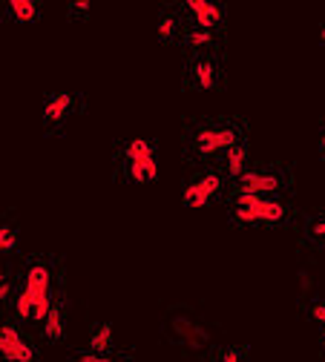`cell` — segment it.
Masks as SVG:
<instances>
[{"label": "cell", "instance_id": "obj_1", "mask_svg": "<svg viewBox=\"0 0 325 362\" xmlns=\"http://www.w3.org/2000/svg\"><path fill=\"white\" fill-rule=\"evenodd\" d=\"M52 267L46 262H29L23 274V288L15 296V316L29 322H43L46 313L55 305V285H52Z\"/></svg>", "mask_w": 325, "mask_h": 362}, {"label": "cell", "instance_id": "obj_2", "mask_svg": "<svg viewBox=\"0 0 325 362\" xmlns=\"http://www.w3.org/2000/svg\"><path fill=\"white\" fill-rule=\"evenodd\" d=\"M234 218L242 224H283L291 216V207L276 196H251V193H234Z\"/></svg>", "mask_w": 325, "mask_h": 362}, {"label": "cell", "instance_id": "obj_3", "mask_svg": "<svg viewBox=\"0 0 325 362\" xmlns=\"http://www.w3.org/2000/svg\"><path fill=\"white\" fill-rule=\"evenodd\" d=\"M170 334L173 339L181 345V351L188 356H202L210 348V334L202 325V320L188 310V308H178L170 313Z\"/></svg>", "mask_w": 325, "mask_h": 362}, {"label": "cell", "instance_id": "obj_4", "mask_svg": "<svg viewBox=\"0 0 325 362\" xmlns=\"http://www.w3.org/2000/svg\"><path fill=\"white\" fill-rule=\"evenodd\" d=\"M239 141H242L239 129L234 124H199L190 132V147L199 158H213L219 153H227Z\"/></svg>", "mask_w": 325, "mask_h": 362}, {"label": "cell", "instance_id": "obj_5", "mask_svg": "<svg viewBox=\"0 0 325 362\" xmlns=\"http://www.w3.org/2000/svg\"><path fill=\"white\" fill-rule=\"evenodd\" d=\"M124 156V167H127V175L138 185L144 181H153L159 178V164H156V153H153V144L147 139H130L121 150Z\"/></svg>", "mask_w": 325, "mask_h": 362}, {"label": "cell", "instance_id": "obj_6", "mask_svg": "<svg viewBox=\"0 0 325 362\" xmlns=\"http://www.w3.org/2000/svg\"><path fill=\"white\" fill-rule=\"evenodd\" d=\"M285 187V175L280 170H265V167H248L239 178L234 193H251V196H276Z\"/></svg>", "mask_w": 325, "mask_h": 362}, {"label": "cell", "instance_id": "obj_7", "mask_svg": "<svg viewBox=\"0 0 325 362\" xmlns=\"http://www.w3.org/2000/svg\"><path fill=\"white\" fill-rule=\"evenodd\" d=\"M0 359L6 362H35V345L15 322H0Z\"/></svg>", "mask_w": 325, "mask_h": 362}, {"label": "cell", "instance_id": "obj_8", "mask_svg": "<svg viewBox=\"0 0 325 362\" xmlns=\"http://www.w3.org/2000/svg\"><path fill=\"white\" fill-rule=\"evenodd\" d=\"M224 190V175L219 170H205L199 173L188 187H184V204L188 207H205Z\"/></svg>", "mask_w": 325, "mask_h": 362}, {"label": "cell", "instance_id": "obj_9", "mask_svg": "<svg viewBox=\"0 0 325 362\" xmlns=\"http://www.w3.org/2000/svg\"><path fill=\"white\" fill-rule=\"evenodd\" d=\"M188 9L193 15V26H205V29H213L224 18V9L216 0H188Z\"/></svg>", "mask_w": 325, "mask_h": 362}, {"label": "cell", "instance_id": "obj_10", "mask_svg": "<svg viewBox=\"0 0 325 362\" xmlns=\"http://www.w3.org/2000/svg\"><path fill=\"white\" fill-rule=\"evenodd\" d=\"M72 110H75V95L72 93H55L43 104V121L46 124H61V121L69 118Z\"/></svg>", "mask_w": 325, "mask_h": 362}, {"label": "cell", "instance_id": "obj_11", "mask_svg": "<svg viewBox=\"0 0 325 362\" xmlns=\"http://www.w3.org/2000/svg\"><path fill=\"white\" fill-rule=\"evenodd\" d=\"M190 78L199 89H213L219 86V66L210 58H196L190 66Z\"/></svg>", "mask_w": 325, "mask_h": 362}, {"label": "cell", "instance_id": "obj_12", "mask_svg": "<svg viewBox=\"0 0 325 362\" xmlns=\"http://www.w3.org/2000/svg\"><path fill=\"white\" fill-rule=\"evenodd\" d=\"M248 164H251V153H248V144H245V141L234 144V147L224 153V170L234 175V178H239V175L248 170Z\"/></svg>", "mask_w": 325, "mask_h": 362}, {"label": "cell", "instance_id": "obj_13", "mask_svg": "<svg viewBox=\"0 0 325 362\" xmlns=\"http://www.w3.org/2000/svg\"><path fill=\"white\" fill-rule=\"evenodd\" d=\"M115 342V334H113V325L110 322H101L89 331V351H96V354H110Z\"/></svg>", "mask_w": 325, "mask_h": 362}, {"label": "cell", "instance_id": "obj_14", "mask_svg": "<svg viewBox=\"0 0 325 362\" xmlns=\"http://www.w3.org/2000/svg\"><path fill=\"white\" fill-rule=\"evenodd\" d=\"M40 328H43V337H46V339H61V337H64L67 322H64V308H61L58 302L52 305L50 313H46V320L40 322Z\"/></svg>", "mask_w": 325, "mask_h": 362}, {"label": "cell", "instance_id": "obj_15", "mask_svg": "<svg viewBox=\"0 0 325 362\" xmlns=\"http://www.w3.org/2000/svg\"><path fill=\"white\" fill-rule=\"evenodd\" d=\"M213 29H205V26H188L184 29V43H188L190 49H207V47H213Z\"/></svg>", "mask_w": 325, "mask_h": 362}, {"label": "cell", "instance_id": "obj_16", "mask_svg": "<svg viewBox=\"0 0 325 362\" xmlns=\"http://www.w3.org/2000/svg\"><path fill=\"white\" fill-rule=\"evenodd\" d=\"M305 236L317 247H325V213H317V216H311L305 221Z\"/></svg>", "mask_w": 325, "mask_h": 362}, {"label": "cell", "instance_id": "obj_17", "mask_svg": "<svg viewBox=\"0 0 325 362\" xmlns=\"http://www.w3.org/2000/svg\"><path fill=\"white\" fill-rule=\"evenodd\" d=\"M9 9L18 21H32L38 18V4L35 0H9Z\"/></svg>", "mask_w": 325, "mask_h": 362}, {"label": "cell", "instance_id": "obj_18", "mask_svg": "<svg viewBox=\"0 0 325 362\" xmlns=\"http://www.w3.org/2000/svg\"><path fill=\"white\" fill-rule=\"evenodd\" d=\"M18 247V230L12 224H0V256Z\"/></svg>", "mask_w": 325, "mask_h": 362}, {"label": "cell", "instance_id": "obj_19", "mask_svg": "<svg viewBox=\"0 0 325 362\" xmlns=\"http://www.w3.org/2000/svg\"><path fill=\"white\" fill-rule=\"evenodd\" d=\"M176 32H178V21H176L173 15H161V18H159V35H161L164 40H170Z\"/></svg>", "mask_w": 325, "mask_h": 362}, {"label": "cell", "instance_id": "obj_20", "mask_svg": "<svg viewBox=\"0 0 325 362\" xmlns=\"http://www.w3.org/2000/svg\"><path fill=\"white\" fill-rule=\"evenodd\" d=\"M75 362H118L115 356H110V354H96V351H84V354H78V359Z\"/></svg>", "mask_w": 325, "mask_h": 362}, {"label": "cell", "instance_id": "obj_21", "mask_svg": "<svg viewBox=\"0 0 325 362\" xmlns=\"http://www.w3.org/2000/svg\"><path fill=\"white\" fill-rule=\"evenodd\" d=\"M219 362H248V359H245V351L242 348H224L219 354Z\"/></svg>", "mask_w": 325, "mask_h": 362}, {"label": "cell", "instance_id": "obj_22", "mask_svg": "<svg viewBox=\"0 0 325 362\" xmlns=\"http://www.w3.org/2000/svg\"><path fill=\"white\" fill-rule=\"evenodd\" d=\"M308 313H311V320H314L319 328H325V302H311V305H308Z\"/></svg>", "mask_w": 325, "mask_h": 362}, {"label": "cell", "instance_id": "obj_23", "mask_svg": "<svg viewBox=\"0 0 325 362\" xmlns=\"http://www.w3.org/2000/svg\"><path fill=\"white\" fill-rule=\"evenodd\" d=\"M297 282H300L302 293H308V291H311V285H314V276H311V270H300V274H297Z\"/></svg>", "mask_w": 325, "mask_h": 362}, {"label": "cell", "instance_id": "obj_24", "mask_svg": "<svg viewBox=\"0 0 325 362\" xmlns=\"http://www.w3.org/2000/svg\"><path fill=\"white\" fill-rule=\"evenodd\" d=\"M9 296H12V282L6 279V282H0V305H4Z\"/></svg>", "mask_w": 325, "mask_h": 362}, {"label": "cell", "instance_id": "obj_25", "mask_svg": "<svg viewBox=\"0 0 325 362\" xmlns=\"http://www.w3.org/2000/svg\"><path fill=\"white\" fill-rule=\"evenodd\" d=\"M72 9H78V12H86V9H89V0H75V4H72Z\"/></svg>", "mask_w": 325, "mask_h": 362}, {"label": "cell", "instance_id": "obj_26", "mask_svg": "<svg viewBox=\"0 0 325 362\" xmlns=\"http://www.w3.org/2000/svg\"><path fill=\"white\" fill-rule=\"evenodd\" d=\"M319 153L325 156V129H322V135H319Z\"/></svg>", "mask_w": 325, "mask_h": 362}, {"label": "cell", "instance_id": "obj_27", "mask_svg": "<svg viewBox=\"0 0 325 362\" xmlns=\"http://www.w3.org/2000/svg\"><path fill=\"white\" fill-rule=\"evenodd\" d=\"M319 37H322V40H325V23H322V26H319Z\"/></svg>", "mask_w": 325, "mask_h": 362}, {"label": "cell", "instance_id": "obj_28", "mask_svg": "<svg viewBox=\"0 0 325 362\" xmlns=\"http://www.w3.org/2000/svg\"><path fill=\"white\" fill-rule=\"evenodd\" d=\"M322 351H325V328H322Z\"/></svg>", "mask_w": 325, "mask_h": 362}, {"label": "cell", "instance_id": "obj_29", "mask_svg": "<svg viewBox=\"0 0 325 362\" xmlns=\"http://www.w3.org/2000/svg\"><path fill=\"white\" fill-rule=\"evenodd\" d=\"M121 362H130V359H121Z\"/></svg>", "mask_w": 325, "mask_h": 362}]
</instances>
